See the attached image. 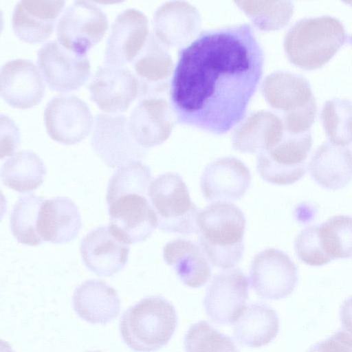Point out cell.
<instances>
[{
    "mask_svg": "<svg viewBox=\"0 0 352 352\" xmlns=\"http://www.w3.org/2000/svg\"><path fill=\"white\" fill-rule=\"evenodd\" d=\"M264 53L248 23L200 32L178 52L170 87L177 122L222 135L244 118Z\"/></svg>",
    "mask_w": 352,
    "mask_h": 352,
    "instance_id": "1",
    "label": "cell"
},
{
    "mask_svg": "<svg viewBox=\"0 0 352 352\" xmlns=\"http://www.w3.org/2000/svg\"><path fill=\"white\" fill-rule=\"evenodd\" d=\"M151 180L150 168L131 161L120 166L109 182L108 226L129 245L145 241L157 227L156 214L146 198Z\"/></svg>",
    "mask_w": 352,
    "mask_h": 352,
    "instance_id": "2",
    "label": "cell"
},
{
    "mask_svg": "<svg viewBox=\"0 0 352 352\" xmlns=\"http://www.w3.org/2000/svg\"><path fill=\"white\" fill-rule=\"evenodd\" d=\"M197 224L199 247L214 266L226 270L241 261L246 220L236 205L212 203L199 211Z\"/></svg>",
    "mask_w": 352,
    "mask_h": 352,
    "instance_id": "3",
    "label": "cell"
},
{
    "mask_svg": "<svg viewBox=\"0 0 352 352\" xmlns=\"http://www.w3.org/2000/svg\"><path fill=\"white\" fill-rule=\"evenodd\" d=\"M346 40L345 29L335 17L323 15L303 18L287 32L284 50L292 64L313 70L329 62Z\"/></svg>",
    "mask_w": 352,
    "mask_h": 352,
    "instance_id": "4",
    "label": "cell"
},
{
    "mask_svg": "<svg viewBox=\"0 0 352 352\" xmlns=\"http://www.w3.org/2000/svg\"><path fill=\"white\" fill-rule=\"evenodd\" d=\"M177 326L174 306L164 298H144L122 314L120 331L124 342L136 352L155 351L168 344Z\"/></svg>",
    "mask_w": 352,
    "mask_h": 352,
    "instance_id": "5",
    "label": "cell"
},
{
    "mask_svg": "<svg viewBox=\"0 0 352 352\" xmlns=\"http://www.w3.org/2000/svg\"><path fill=\"white\" fill-rule=\"evenodd\" d=\"M148 197L156 214L159 229L183 235L197 233L199 211L177 173H166L156 177L148 186Z\"/></svg>",
    "mask_w": 352,
    "mask_h": 352,
    "instance_id": "6",
    "label": "cell"
},
{
    "mask_svg": "<svg viewBox=\"0 0 352 352\" xmlns=\"http://www.w3.org/2000/svg\"><path fill=\"white\" fill-rule=\"evenodd\" d=\"M108 27L107 16L97 5L91 1H76L59 19L56 36L63 47L85 56L102 40Z\"/></svg>",
    "mask_w": 352,
    "mask_h": 352,
    "instance_id": "7",
    "label": "cell"
},
{
    "mask_svg": "<svg viewBox=\"0 0 352 352\" xmlns=\"http://www.w3.org/2000/svg\"><path fill=\"white\" fill-rule=\"evenodd\" d=\"M287 134L274 148L257 155L256 170L269 183L293 184L306 173L305 160L313 144L311 133Z\"/></svg>",
    "mask_w": 352,
    "mask_h": 352,
    "instance_id": "8",
    "label": "cell"
},
{
    "mask_svg": "<svg viewBox=\"0 0 352 352\" xmlns=\"http://www.w3.org/2000/svg\"><path fill=\"white\" fill-rule=\"evenodd\" d=\"M91 146L107 166L115 168L139 161L144 149L131 136L129 120L120 114L98 113L95 117Z\"/></svg>",
    "mask_w": 352,
    "mask_h": 352,
    "instance_id": "9",
    "label": "cell"
},
{
    "mask_svg": "<svg viewBox=\"0 0 352 352\" xmlns=\"http://www.w3.org/2000/svg\"><path fill=\"white\" fill-rule=\"evenodd\" d=\"M250 280L251 287L261 298L279 300L294 290L298 283L297 267L285 252L268 248L254 256Z\"/></svg>",
    "mask_w": 352,
    "mask_h": 352,
    "instance_id": "10",
    "label": "cell"
},
{
    "mask_svg": "<svg viewBox=\"0 0 352 352\" xmlns=\"http://www.w3.org/2000/svg\"><path fill=\"white\" fill-rule=\"evenodd\" d=\"M37 63L47 85L58 92L78 89L90 75L87 55L76 54L56 41L41 47L37 53Z\"/></svg>",
    "mask_w": 352,
    "mask_h": 352,
    "instance_id": "11",
    "label": "cell"
},
{
    "mask_svg": "<svg viewBox=\"0 0 352 352\" xmlns=\"http://www.w3.org/2000/svg\"><path fill=\"white\" fill-rule=\"evenodd\" d=\"M248 287L246 276L239 268L215 275L203 302L211 321L217 324H234L246 307Z\"/></svg>",
    "mask_w": 352,
    "mask_h": 352,
    "instance_id": "12",
    "label": "cell"
},
{
    "mask_svg": "<svg viewBox=\"0 0 352 352\" xmlns=\"http://www.w3.org/2000/svg\"><path fill=\"white\" fill-rule=\"evenodd\" d=\"M44 118L50 137L67 145L85 139L94 122L87 104L75 96L53 98L46 105Z\"/></svg>",
    "mask_w": 352,
    "mask_h": 352,
    "instance_id": "13",
    "label": "cell"
},
{
    "mask_svg": "<svg viewBox=\"0 0 352 352\" xmlns=\"http://www.w3.org/2000/svg\"><path fill=\"white\" fill-rule=\"evenodd\" d=\"M90 97L103 111H125L138 94L136 76L124 66L105 64L96 70L89 85Z\"/></svg>",
    "mask_w": 352,
    "mask_h": 352,
    "instance_id": "14",
    "label": "cell"
},
{
    "mask_svg": "<svg viewBox=\"0 0 352 352\" xmlns=\"http://www.w3.org/2000/svg\"><path fill=\"white\" fill-rule=\"evenodd\" d=\"M148 36L146 16L135 8L123 10L111 25L105 48V64L124 66L134 60Z\"/></svg>",
    "mask_w": 352,
    "mask_h": 352,
    "instance_id": "15",
    "label": "cell"
},
{
    "mask_svg": "<svg viewBox=\"0 0 352 352\" xmlns=\"http://www.w3.org/2000/svg\"><path fill=\"white\" fill-rule=\"evenodd\" d=\"M40 69L32 61L16 58L4 63L0 72V94L10 106L28 109L41 100L45 85Z\"/></svg>",
    "mask_w": 352,
    "mask_h": 352,
    "instance_id": "16",
    "label": "cell"
},
{
    "mask_svg": "<svg viewBox=\"0 0 352 352\" xmlns=\"http://www.w3.org/2000/svg\"><path fill=\"white\" fill-rule=\"evenodd\" d=\"M250 182V172L241 160L234 157H223L205 168L200 186L207 201L225 202L241 199Z\"/></svg>",
    "mask_w": 352,
    "mask_h": 352,
    "instance_id": "17",
    "label": "cell"
},
{
    "mask_svg": "<svg viewBox=\"0 0 352 352\" xmlns=\"http://www.w3.org/2000/svg\"><path fill=\"white\" fill-rule=\"evenodd\" d=\"M80 250L88 270L99 276H111L124 267L129 245L120 239L109 226H100L82 239Z\"/></svg>",
    "mask_w": 352,
    "mask_h": 352,
    "instance_id": "18",
    "label": "cell"
},
{
    "mask_svg": "<svg viewBox=\"0 0 352 352\" xmlns=\"http://www.w3.org/2000/svg\"><path fill=\"white\" fill-rule=\"evenodd\" d=\"M176 122L173 110L166 100L146 98L131 111L129 129L136 143L144 148L166 141Z\"/></svg>",
    "mask_w": 352,
    "mask_h": 352,
    "instance_id": "19",
    "label": "cell"
},
{
    "mask_svg": "<svg viewBox=\"0 0 352 352\" xmlns=\"http://www.w3.org/2000/svg\"><path fill=\"white\" fill-rule=\"evenodd\" d=\"M201 16L192 4L183 1H168L155 10L153 27L155 36L164 46L188 43L201 28Z\"/></svg>",
    "mask_w": 352,
    "mask_h": 352,
    "instance_id": "20",
    "label": "cell"
},
{
    "mask_svg": "<svg viewBox=\"0 0 352 352\" xmlns=\"http://www.w3.org/2000/svg\"><path fill=\"white\" fill-rule=\"evenodd\" d=\"M64 5V1H19L12 17L14 34L28 43L45 41L52 34Z\"/></svg>",
    "mask_w": 352,
    "mask_h": 352,
    "instance_id": "21",
    "label": "cell"
},
{
    "mask_svg": "<svg viewBox=\"0 0 352 352\" xmlns=\"http://www.w3.org/2000/svg\"><path fill=\"white\" fill-rule=\"evenodd\" d=\"M81 226L78 208L70 199L57 197L43 202L37 232L44 242L69 243L77 236Z\"/></svg>",
    "mask_w": 352,
    "mask_h": 352,
    "instance_id": "22",
    "label": "cell"
},
{
    "mask_svg": "<svg viewBox=\"0 0 352 352\" xmlns=\"http://www.w3.org/2000/svg\"><path fill=\"white\" fill-rule=\"evenodd\" d=\"M283 137V120L270 111H259L249 116L234 130L232 143L238 151L258 154L274 148Z\"/></svg>",
    "mask_w": 352,
    "mask_h": 352,
    "instance_id": "23",
    "label": "cell"
},
{
    "mask_svg": "<svg viewBox=\"0 0 352 352\" xmlns=\"http://www.w3.org/2000/svg\"><path fill=\"white\" fill-rule=\"evenodd\" d=\"M73 307L77 314L91 324H105L120 312L116 291L102 280H88L75 289Z\"/></svg>",
    "mask_w": 352,
    "mask_h": 352,
    "instance_id": "24",
    "label": "cell"
},
{
    "mask_svg": "<svg viewBox=\"0 0 352 352\" xmlns=\"http://www.w3.org/2000/svg\"><path fill=\"white\" fill-rule=\"evenodd\" d=\"M308 169L314 180L322 188L341 189L352 180V151L325 142L312 156Z\"/></svg>",
    "mask_w": 352,
    "mask_h": 352,
    "instance_id": "25",
    "label": "cell"
},
{
    "mask_svg": "<svg viewBox=\"0 0 352 352\" xmlns=\"http://www.w3.org/2000/svg\"><path fill=\"white\" fill-rule=\"evenodd\" d=\"M163 257L186 286L201 287L210 278L208 259L201 248L190 241L177 239L169 241L164 247Z\"/></svg>",
    "mask_w": 352,
    "mask_h": 352,
    "instance_id": "26",
    "label": "cell"
},
{
    "mask_svg": "<svg viewBox=\"0 0 352 352\" xmlns=\"http://www.w3.org/2000/svg\"><path fill=\"white\" fill-rule=\"evenodd\" d=\"M261 88L267 103L285 113L300 109L315 99L308 80L301 75L288 72L269 74Z\"/></svg>",
    "mask_w": 352,
    "mask_h": 352,
    "instance_id": "27",
    "label": "cell"
},
{
    "mask_svg": "<svg viewBox=\"0 0 352 352\" xmlns=\"http://www.w3.org/2000/svg\"><path fill=\"white\" fill-rule=\"evenodd\" d=\"M238 342L248 347H261L270 343L278 335L279 319L276 311L265 303L246 306L234 323Z\"/></svg>",
    "mask_w": 352,
    "mask_h": 352,
    "instance_id": "28",
    "label": "cell"
},
{
    "mask_svg": "<svg viewBox=\"0 0 352 352\" xmlns=\"http://www.w3.org/2000/svg\"><path fill=\"white\" fill-rule=\"evenodd\" d=\"M152 34H149L142 50L135 58L133 67L138 81L140 96L152 91L153 85L168 77L173 69L170 55Z\"/></svg>",
    "mask_w": 352,
    "mask_h": 352,
    "instance_id": "29",
    "label": "cell"
},
{
    "mask_svg": "<svg viewBox=\"0 0 352 352\" xmlns=\"http://www.w3.org/2000/svg\"><path fill=\"white\" fill-rule=\"evenodd\" d=\"M46 169L41 158L34 152L16 153L3 164L1 172L5 186L19 192H28L43 182Z\"/></svg>",
    "mask_w": 352,
    "mask_h": 352,
    "instance_id": "30",
    "label": "cell"
},
{
    "mask_svg": "<svg viewBox=\"0 0 352 352\" xmlns=\"http://www.w3.org/2000/svg\"><path fill=\"white\" fill-rule=\"evenodd\" d=\"M43 197L33 194L19 197L10 215V228L14 238L22 244L36 246L44 241L37 232V222Z\"/></svg>",
    "mask_w": 352,
    "mask_h": 352,
    "instance_id": "31",
    "label": "cell"
},
{
    "mask_svg": "<svg viewBox=\"0 0 352 352\" xmlns=\"http://www.w3.org/2000/svg\"><path fill=\"white\" fill-rule=\"evenodd\" d=\"M236 6L253 25L263 31L281 29L289 21L294 12L290 1H238Z\"/></svg>",
    "mask_w": 352,
    "mask_h": 352,
    "instance_id": "32",
    "label": "cell"
},
{
    "mask_svg": "<svg viewBox=\"0 0 352 352\" xmlns=\"http://www.w3.org/2000/svg\"><path fill=\"white\" fill-rule=\"evenodd\" d=\"M322 250L331 259L352 257V217L336 215L318 226Z\"/></svg>",
    "mask_w": 352,
    "mask_h": 352,
    "instance_id": "33",
    "label": "cell"
},
{
    "mask_svg": "<svg viewBox=\"0 0 352 352\" xmlns=\"http://www.w3.org/2000/svg\"><path fill=\"white\" fill-rule=\"evenodd\" d=\"M320 118L329 142L345 146L352 144V103L344 99L327 100Z\"/></svg>",
    "mask_w": 352,
    "mask_h": 352,
    "instance_id": "34",
    "label": "cell"
},
{
    "mask_svg": "<svg viewBox=\"0 0 352 352\" xmlns=\"http://www.w3.org/2000/svg\"><path fill=\"white\" fill-rule=\"evenodd\" d=\"M186 352H239L234 340L205 320L192 324L184 337Z\"/></svg>",
    "mask_w": 352,
    "mask_h": 352,
    "instance_id": "35",
    "label": "cell"
},
{
    "mask_svg": "<svg viewBox=\"0 0 352 352\" xmlns=\"http://www.w3.org/2000/svg\"><path fill=\"white\" fill-rule=\"evenodd\" d=\"M294 247L298 258L308 265L322 266L331 261L321 246L318 226H309L301 230Z\"/></svg>",
    "mask_w": 352,
    "mask_h": 352,
    "instance_id": "36",
    "label": "cell"
},
{
    "mask_svg": "<svg viewBox=\"0 0 352 352\" xmlns=\"http://www.w3.org/2000/svg\"><path fill=\"white\" fill-rule=\"evenodd\" d=\"M317 113L315 99L307 105L289 112L283 116V125L287 133L300 135L309 131Z\"/></svg>",
    "mask_w": 352,
    "mask_h": 352,
    "instance_id": "37",
    "label": "cell"
},
{
    "mask_svg": "<svg viewBox=\"0 0 352 352\" xmlns=\"http://www.w3.org/2000/svg\"><path fill=\"white\" fill-rule=\"evenodd\" d=\"M307 352H352V335L344 330H339L313 345Z\"/></svg>",
    "mask_w": 352,
    "mask_h": 352,
    "instance_id": "38",
    "label": "cell"
},
{
    "mask_svg": "<svg viewBox=\"0 0 352 352\" xmlns=\"http://www.w3.org/2000/svg\"><path fill=\"white\" fill-rule=\"evenodd\" d=\"M20 142L19 131L7 116H1V158L13 154Z\"/></svg>",
    "mask_w": 352,
    "mask_h": 352,
    "instance_id": "39",
    "label": "cell"
},
{
    "mask_svg": "<svg viewBox=\"0 0 352 352\" xmlns=\"http://www.w3.org/2000/svg\"><path fill=\"white\" fill-rule=\"evenodd\" d=\"M340 316L343 330L352 335V296L342 302Z\"/></svg>",
    "mask_w": 352,
    "mask_h": 352,
    "instance_id": "40",
    "label": "cell"
},
{
    "mask_svg": "<svg viewBox=\"0 0 352 352\" xmlns=\"http://www.w3.org/2000/svg\"><path fill=\"white\" fill-rule=\"evenodd\" d=\"M95 352H98V351H95Z\"/></svg>",
    "mask_w": 352,
    "mask_h": 352,
    "instance_id": "41",
    "label": "cell"
}]
</instances>
